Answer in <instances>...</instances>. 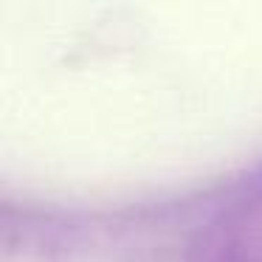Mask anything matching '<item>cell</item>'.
I'll list each match as a JSON object with an SVG mask.
<instances>
[{"instance_id":"cell-1","label":"cell","mask_w":262,"mask_h":262,"mask_svg":"<svg viewBox=\"0 0 262 262\" xmlns=\"http://www.w3.org/2000/svg\"><path fill=\"white\" fill-rule=\"evenodd\" d=\"M189 262H262V175L239 183L206 217Z\"/></svg>"}]
</instances>
